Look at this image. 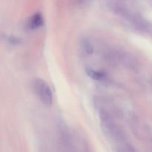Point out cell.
Instances as JSON below:
<instances>
[{
    "label": "cell",
    "instance_id": "1",
    "mask_svg": "<svg viewBox=\"0 0 152 152\" xmlns=\"http://www.w3.org/2000/svg\"><path fill=\"white\" fill-rule=\"evenodd\" d=\"M34 89L40 100L47 106L53 103V94L48 85L41 79H37L34 83Z\"/></svg>",
    "mask_w": 152,
    "mask_h": 152
},
{
    "label": "cell",
    "instance_id": "2",
    "mask_svg": "<svg viewBox=\"0 0 152 152\" xmlns=\"http://www.w3.org/2000/svg\"><path fill=\"white\" fill-rule=\"evenodd\" d=\"M43 24V19L42 16L40 13H35L32 17L31 18L29 21V23H28V25H29V28L31 29L34 30L36 29V28H38L39 27L42 26Z\"/></svg>",
    "mask_w": 152,
    "mask_h": 152
},
{
    "label": "cell",
    "instance_id": "3",
    "mask_svg": "<svg viewBox=\"0 0 152 152\" xmlns=\"http://www.w3.org/2000/svg\"><path fill=\"white\" fill-rule=\"evenodd\" d=\"M86 73H87L88 75L92 78L94 80H101L105 76L102 73L99 72V71H96V70H94L91 68H88L86 69Z\"/></svg>",
    "mask_w": 152,
    "mask_h": 152
},
{
    "label": "cell",
    "instance_id": "4",
    "mask_svg": "<svg viewBox=\"0 0 152 152\" xmlns=\"http://www.w3.org/2000/svg\"><path fill=\"white\" fill-rule=\"evenodd\" d=\"M83 47L84 49L86 50V51L88 53H91L93 52V47H92V45L91 44V42L88 40L83 42Z\"/></svg>",
    "mask_w": 152,
    "mask_h": 152
}]
</instances>
